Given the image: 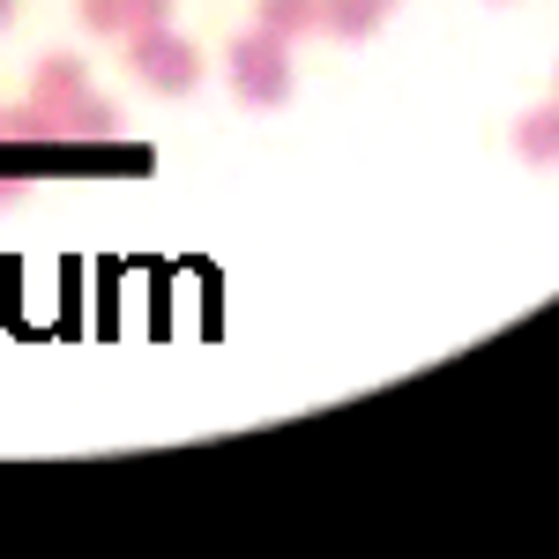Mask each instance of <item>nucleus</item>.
<instances>
[{"instance_id":"nucleus-10","label":"nucleus","mask_w":559,"mask_h":559,"mask_svg":"<svg viewBox=\"0 0 559 559\" xmlns=\"http://www.w3.org/2000/svg\"><path fill=\"white\" fill-rule=\"evenodd\" d=\"M128 8V31H157V23H173V0H120Z\"/></svg>"},{"instance_id":"nucleus-2","label":"nucleus","mask_w":559,"mask_h":559,"mask_svg":"<svg viewBox=\"0 0 559 559\" xmlns=\"http://www.w3.org/2000/svg\"><path fill=\"white\" fill-rule=\"evenodd\" d=\"M128 68L157 90V97H187V90L202 83V52H194V38H179L173 23L128 31Z\"/></svg>"},{"instance_id":"nucleus-7","label":"nucleus","mask_w":559,"mask_h":559,"mask_svg":"<svg viewBox=\"0 0 559 559\" xmlns=\"http://www.w3.org/2000/svg\"><path fill=\"white\" fill-rule=\"evenodd\" d=\"M381 15H388V8H373V0H321V38L358 45V38L381 31Z\"/></svg>"},{"instance_id":"nucleus-5","label":"nucleus","mask_w":559,"mask_h":559,"mask_svg":"<svg viewBox=\"0 0 559 559\" xmlns=\"http://www.w3.org/2000/svg\"><path fill=\"white\" fill-rule=\"evenodd\" d=\"M515 157L522 165H559V97L552 105H530L515 120Z\"/></svg>"},{"instance_id":"nucleus-14","label":"nucleus","mask_w":559,"mask_h":559,"mask_svg":"<svg viewBox=\"0 0 559 559\" xmlns=\"http://www.w3.org/2000/svg\"><path fill=\"white\" fill-rule=\"evenodd\" d=\"M552 90H559V75H552Z\"/></svg>"},{"instance_id":"nucleus-6","label":"nucleus","mask_w":559,"mask_h":559,"mask_svg":"<svg viewBox=\"0 0 559 559\" xmlns=\"http://www.w3.org/2000/svg\"><path fill=\"white\" fill-rule=\"evenodd\" d=\"M254 23L261 31H269V38H313V31H321V0H261L254 8Z\"/></svg>"},{"instance_id":"nucleus-1","label":"nucleus","mask_w":559,"mask_h":559,"mask_svg":"<svg viewBox=\"0 0 559 559\" xmlns=\"http://www.w3.org/2000/svg\"><path fill=\"white\" fill-rule=\"evenodd\" d=\"M224 75H231V97L239 105H254V112H276L284 97H292V45L269 38V31H247V38H231L224 52Z\"/></svg>"},{"instance_id":"nucleus-3","label":"nucleus","mask_w":559,"mask_h":559,"mask_svg":"<svg viewBox=\"0 0 559 559\" xmlns=\"http://www.w3.org/2000/svg\"><path fill=\"white\" fill-rule=\"evenodd\" d=\"M83 90H90L83 52H45L38 68H31V97H38V105H52V112H68Z\"/></svg>"},{"instance_id":"nucleus-13","label":"nucleus","mask_w":559,"mask_h":559,"mask_svg":"<svg viewBox=\"0 0 559 559\" xmlns=\"http://www.w3.org/2000/svg\"><path fill=\"white\" fill-rule=\"evenodd\" d=\"M373 8H395V0H373Z\"/></svg>"},{"instance_id":"nucleus-8","label":"nucleus","mask_w":559,"mask_h":559,"mask_svg":"<svg viewBox=\"0 0 559 559\" xmlns=\"http://www.w3.org/2000/svg\"><path fill=\"white\" fill-rule=\"evenodd\" d=\"M0 134H8V142H60V112H52V105H38V97L0 105Z\"/></svg>"},{"instance_id":"nucleus-4","label":"nucleus","mask_w":559,"mask_h":559,"mask_svg":"<svg viewBox=\"0 0 559 559\" xmlns=\"http://www.w3.org/2000/svg\"><path fill=\"white\" fill-rule=\"evenodd\" d=\"M112 134H120V105L97 97V90H83V97L60 112V142H112Z\"/></svg>"},{"instance_id":"nucleus-11","label":"nucleus","mask_w":559,"mask_h":559,"mask_svg":"<svg viewBox=\"0 0 559 559\" xmlns=\"http://www.w3.org/2000/svg\"><path fill=\"white\" fill-rule=\"evenodd\" d=\"M23 202H31V187H23V179H0V216H15Z\"/></svg>"},{"instance_id":"nucleus-9","label":"nucleus","mask_w":559,"mask_h":559,"mask_svg":"<svg viewBox=\"0 0 559 559\" xmlns=\"http://www.w3.org/2000/svg\"><path fill=\"white\" fill-rule=\"evenodd\" d=\"M75 23L90 38H128V8L120 0H75Z\"/></svg>"},{"instance_id":"nucleus-12","label":"nucleus","mask_w":559,"mask_h":559,"mask_svg":"<svg viewBox=\"0 0 559 559\" xmlns=\"http://www.w3.org/2000/svg\"><path fill=\"white\" fill-rule=\"evenodd\" d=\"M0 23H15V0H0Z\"/></svg>"}]
</instances>
